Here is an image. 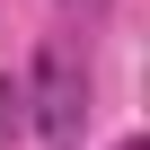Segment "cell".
Wrapping results in <instances>:
<instances>
[{
  "label": "cell",
  "instance_id": "6da1fadb",
  "mask_svg": "<svg viewBox=\"0 0 150 150\" xmlns=\"http://www.w3.org/2000/svg\"><path fill=\"white\" fill-rule=\"evenodd\" d=\"M27 124L53 141V150H80V124H88V71H80V44H44L35 53V80H27Z\"/></svg>",
  "mask_w": 150,
  "mask_h": 150
},
{
  "label": "cell",
  "instance_id": "7a4b0ae2",
  "mask_svg": "<svg viewBox=\"0 0 150 150\" xmlns=\"http://www.w3.org/2000/svg\"><path fill=\"white\" fill-rule=\"evenodd\" d=\"M9 132H27V80L0 71V141H9Z\"/></svg>",
  "mask_w": 150,
  "mask_h": 150
},
{
  "label": "cell",
  "instance_id": "3957f363",
  "mask_svg": "<svg viewBox=\"0 0 150 150\" xmlns=\"http://www.w3.org/2000/svg\"><path fill=\"white\" fill-rule=\"evenodd\" d=\"M124 150H141V141H124Z\"/></svg>",
  "mask_w": 150,
  "mask_h": 150
}]
</instances>
